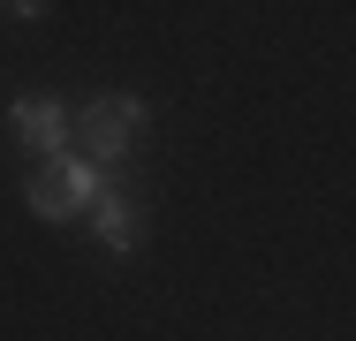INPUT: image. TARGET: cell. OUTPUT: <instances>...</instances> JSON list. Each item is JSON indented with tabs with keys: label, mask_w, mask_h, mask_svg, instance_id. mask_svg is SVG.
Returning <instances> with one entry per match:
<instances>
[{
	"label": "cell",
	"mask_w": 356,
	"mask_h": 341,
	"mask_svg": "<svg viewBox=\"0 0 356 341\" xmlns=\"http://www.w3.org/2000/svg\"><path fill=\"white\" fill-rule=\"evenodd\" d=\"M91 243L106 251V258H137L144 243V198L129 182H106V198L91 205Z\"/></svg>",
	"instance_id": "4"
},
{
	"label": "cell",
	"mask_w": 356,
	"mask_h": 341,
	"mask_svg": "<svg viewBox=\"0 0 356 341\" xmlns=\"http://www.w3.org/2000/svg\"><path fill=\"white\" fill-rule=\"evenodd\" d=\"M106 182H114V175H99L83 152H61V159H46V167L23 175V205H31V220H46V228H76V220H91V205L106 198Z\"/></svg>",
	"instance_id": "1"
},
{
	"label": "cell",
	"mask_w": 356,
	"mask_h": 341,
	"mask_svg": "<svg viewBox=\"0 0 356 341\" xmlns=\"http://www.w3.org/2000/svg\"><path fill=\"white\" fill-rule=\"evenodd\" d=\"M8 136L31 152V167H46V159L76 152V106H61V99H15L8 106Z\"/></svg>",
	"instance_id": "3"
},
{
	"label": "cell",
	"mask_w": 356,
	"mask_h": 341,
	"mask_svg": "<svg viewBox=\"0 0 356 341\" xmlns=\"http://www.w3.org/2000/svg\"><path fill=\"white\" fill-rule=\"evenodd\" d=\"M144 122H152V106H144L137 91H99V99L76 106V152L99 175H122L129 152H137V136H144Z\"/></svg>",
	"instance_id": "2"
}]
</instances>
